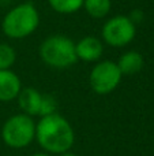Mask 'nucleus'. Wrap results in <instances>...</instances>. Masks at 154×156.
Here are the masks:
<instances>
[{"label": "nucleus", "instance_id": "1", "mask_svg": "<svg viewBox=\"0 0 154 156\" xmlns=\"http://www.w3.org/2000/svg\"><path fill=\"white\" fill-rule=\"evenodd\" d=\"M35 137L45 151L63 154L74 144V130L70 122L59 114L41 116L35 125Z\"/></svg>", "mask_w": 154, "mask_h": 156}, {"label": "nucleus", "instance_id": "2", "mask_svg": "<svg viewBox=\"0 0 154 156\" xmlns=\"http://www.w3.org/2000/svg\"><path fill=\"white\" fill-rule=\"evenodd\" d=\"M40 25V14L33 3L25 2L15 5L4 15L2 30L7 37L19 40L29 37Z\"/></svg>", "mask_w": 154, "mask_h": 156}, {"label": "nucleus", "instance_id": "3", "mask_svg": "<svg viewBox=\"0 0 154 156\" xmlns=\"http://www.w3.org/2000/svg\"><path fill=\"white\" fill-rule=\"evenodd\" d=\"M40 58L45 65L53 69H67L76 63L75 43L63 34L46 37L40 45Z\"/></svg>", "mask_w": 154, "mask_h": 156}, {"label": "nucleus", "instance_id": "4", "mask_svg": "<svg viewBox=\"0 0 154 156\" xmlns=\"http://www.w3.org/2000/svg\"><path fill=\"white\" fill-rule=\"evenodd\" d=\"M2 137L8 147L21 149L27 147L35 137V123L32 116L18 114L5 121L2 129Z\"/></svg>", "mask_w": 154, "mask_h": 156}, {"label": "nucleus", "instance_id": "5", "mask_svg": "<svg viewBox=\"0 0 154 156\" xmlns=\"http://www.w3.org/2000/svg\"><path fill=\"white\" fill-rule=\"evenodd\" d=\"M136 33L135 23L127 15H116L104 23L102 26V40L108 45L115 48L126 47L134 40Z\"/></svg>", "mask_w": 154, "mask_h": 156}, {"label": "nucleus", "instance_id": "6", "mask_svg": "<svg viewBox=\"0 0 154 156\" xmlns=\"http://www.w3.org/2000/svg\"><path fill=\"white\" fill-rule=\"evenodd\" d=\"M123 74L117 67V63L112 60H102L92 69L89 82L95 93L108 94L119 86Z\"/></svg>", "mask_w": 154, "mask_h": 156}, {"label": "nucleus", "instance_id": "7", "mask_svg": "<svg viewBox=\"0 0 154 156\" xmlns=\"http://www.w3.org/2000/svg\"><path fill=\"white\" fill-rule=\"evenodd\" d=\"M104 51L102 41L94 36H86L75 43L76 58L83 62H95L101 58Z\"/></svg>", "mask_w": 154, "mask_h": 156}, {"label": "nucleus", "instance_id": "8", "mask_svg": "<svg viewBox=\"0 0 154 156\" xmlns=\"http://www.w3.org/2000/svg\"><path fill=\"white\" fill-rule=\"evenodd\" d=\"M22 89L19 77L12 70H0V101H11Z\"/></svg>", "mask_w": 154, "mask_h": 156}, {"label": "nucleus", "instance_id": "9", "mask_svg": "<svg viewBox=\"0 0 154 156\" xmlns=\"http://www.w3.org/2000/svg\"><path fill=\"white\" fill-rule=\"evenodd\" d=\"M42 94L34 88H23L18 94V103L23 114L29 116L40 114V105Z\"/></svg>", "mask_w": 154, "mask_h": 156}, {"label": "nucleus", "instance_id": "10", "mask_svg": "<svg viewBox=\"0 0 154 156\" xmlns=\"http://www.w3.org/2000/svg\"><path fill=\"white\" fill-rule=\"evenodd\" d=\"M145 65L143 56L138 51H128L123 54L117 60V67L123 76H132L142 70Z\"/></svg>", "mask_w": 154, "mask_h": 156}, {"label": "nucleus", "instance_id": "11", "mask_svg": "<svg viewBox=\"0 0 154 156\" xmlns=\"http://www.w3.org/2000/svg\"><path fill=\"white\" fill-rule=\"evenodd\" d=\"M83 7L92 18L101 19L106 16L111 11V0H83Z\"/></svg>", "mask_w": 154, "mask_h": 156}, {"label": "nucleus", "instance_id": "12", "mask_svg": "<svg viewBox=\"0 0 154 156\" xmlns=\"http://www.w3.org/2000/svg\"><path fill=\"white\" fill-rule=\"evenodd\" d=\"M48 3L59 14H74L83 7V0H48Z\"/></svg>", "mask_w": 154, "mask_h": 156}, {"label": "nucleus", "instance_id": "13", "mask_svg": "<svg viewBox=\"0 0 154 156\" xmlns=\"http://www.w3.org/2000/svg\"><path fill=\"white\" fill-rule=\"evenodd\" d=\"M15 49L10 44H0V70H10L15 63Z\"/></svg>", "mask_w": 154, "mask_h": 156}, {"label": "nucleus", "instance_id": "14", "mask_svg": "<svg viewBox=\"0 0 154 156\" xmlns=\"http://www.w3.org/2000/svg\"><path fill=\"white\" fill-rule=\"evenodd\" d=\"M56 108H57V103L56 99L51 94H42L41 99V105H40V116H46V115H52L56 114Z\"/></svg>", "mask_w": 154, "mask_h": 156}, {"label": "nucleus", "instance_id": "15", "mask_svg": "<svg viewBox=\"0 0 154 156\" xmlns=\"http://www.w3.org/2000/svg\"><path fill=\"white\" fill-rule=\"evenodd\" d=\"M59 156H76V155H75V154H72V152L65 151V152H63V154H59Z\"/></svg>", "mask_w": 154, "mask_h": 156}, {"label": "nucleus", "instance_id": "16", "mask_svg": "<svg viewBox=\"0 0 154 156\" xmlns=\"http://www.w3.org/2000/svg\"><path fill=\"white\" fill-rule=\"evenodd\" d=\"M32 156H49V155H46V154H34Z\"/></svg>", "mask_w": 154, "mask_h": 156}]
</instances>
